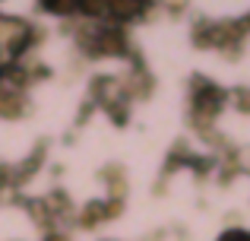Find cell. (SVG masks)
<instances>
[{"mask_svg":"<svg viewBox=\"0 0 250 241\" xmlns=\"http://www.w3.org/2000/svg\"><path fill=\"white\" fill-rule=\"evenodd\" d=\"M48 241H67V238H61V235H57V238H48Z\"/></svg>","mask_w":250,"mask_h":241,"instance_id":"obj_2","label":"cell"},{"mask_svg":"<svg viewBox=\"0 0 250 241\" xmlns=\"http://www.w3.org/2000/svg\"><path fill=\"white\" fill-rule=\"evenodd\" d=\"M42 3L48 6V10H54V13H70L80 0H42Z\"/></svg>","mask_w":250,"mask_h":241,"instance_id":"obj_1","label":"cell"}]
</instances>
